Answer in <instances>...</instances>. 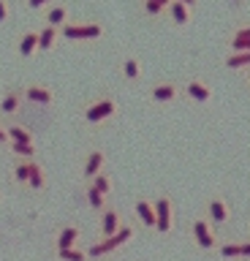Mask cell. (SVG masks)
<instances>
[{
  "label": "cell",
  "mask_w": 250,
  "mask_h": 261,
  "mask_svg": "<svg viewBox=\"0 0 250 261\" xmlns=\"http://www.w3.org/2000/svg\"><path fill=\"white\" fill-rule=\"evenodd\" d=\"M136 215L147 228H155V207H152L150 199H139L136 201Z\"/></svg>",
  "instance_id": "5bb4252c"
},
{
  "label": "cell",
  "mask_w": 250,
  "mask_h": 261,
  "mask_svg": "<svg viewBox=\"0 0 250 261\" xmlns=\"http://www.w3.org/2000/svg\"><path fill=\"white\" fill-rule=\"evenodd\" d=\"M180 3H185V6H188V8H190V6L196 8V0H180Z\"/></svg>",
  "instance_id": "e575fe53"
},
{
  "label": "cell",
  "mask_w": 250,
  "mask_h": 261,
  "mask_svg": "<svg viewBox=\"0 0 250 261\" xmlns=\"http://www.w3.org/2000/svg\"><path fill=\"white\" fill-rule=\"evenodd\" d=\"M76 240H79V228H76V226H66V228L58 234V250H60V248H74Z\"/></svg>",
  "instance_id": "44dd1931"
},
{
  "label": "cell",
  "mask_w": 250,
  "mask_h": 261,
  "mask_svg": "<svg viewBox=\"0 0 250 261\" xmlns=\"http://www.w3.org/2000/svg\"><path fill=\"white\" fill-rule=\"evenodd\" d=\"M6 130H9V142H33V134L22 125H9Z\"/></svg>",
  "instance_id": "484cf974"
},
{
  "label": "cell",
  "mask_w": 250,
  "mask_h": 261,
  "mask_svg": "<svg viewBox=\"0 0 250 261\" xmlns=\"http://www.w3.org/2000/svg\"><path fill=\"white\" fill-rule=\"evenodd\" d=\"M27 185L33 188V191H41V188L46 185V174H44V169L38 166V163L30 158V177H27Z\"/></svg>",
  "instance_id": "ffe728a7"
},
{
  "label": "cell",
  "mask_w": 250,
  "mask_h": 261,
  "mask_svg": "<svg viewBox=\"0 0 250 261\" xmlns=\"http://www.w3.org/2000/svg\"><path fill=\"white\" fill-rule=\"evenodd\" d=\"M239 253H242V258H250V240L247 242H239Z\"/></svg>",
  "instance_id": "d6a6232c"
},
{
  "label": "cell",
  "mask_w": 250,
  "mask_h": 261,
  "mask_svg": "<svg viewBox=\"0 0 250 261\" xmlns=\"http://www.w3.org/2000/svg\"><path fill=\"white\" fill-rule=\"evenodd\" d=\"M152 207H155V231L169 234L174 228V201H172V196H158V199L152 201Z\"/></svg>",
  "instance_id": "277c9868"
},
{
  "label": "cell",
  "mask_w": 250,
  "mask_h": 261,
  "mask_svg": "<svg viewBox=\"0 0 250 261\" xmlns=\"http://www.w3.org/2000/svg\"><path fill=\"white\" fill-rule=\"evenodd\" d=\"M123 76L131 79V82H136L142 76V63L136 60V57H125V60H123Z\"/></svg>",
  "instance_id": "7402d4cb"
},
{
  "label": "cell",
  "mask_w": 250,
  "mask_h": 261,
  "mask_svg": "<svg viewBox=\"0 0 250 261\" xmlns=\"http://www.w3.org/2000/svg\"><path fill=\"white\" fill-rule=\"evenodd\" d=\"M193 240L201 250H212L217 248V237H215V226L207 218H196L193 220Z\"/></svg>",
  "instance_id": "8992f818"
},
{
  "label": "cell",
  "mask_w": 250,
  "mask_h": 261,
  "mask_svg": "<svg viewBox=\"0 0 250 261\" xmlns=\"http://www.w3.org/2000/svg\"><path fill=\"white\" fill-rule=\"evenodd\" d=\"M247 76H250V65H247Z\"/></svg>",
  "instance_id": "8d00e7d4"
},
{
  "label": "cell",
  "mask_w": 250,
  "mask_h": 261,
  "mask_svg": "<svg viewBox=\"0 0 250 261\" xmlns=\"http://www.w3.org/2000/svg\"><path fill=\"white\" fill-rule=\"evenodd\" d=\"M217 253H220L223 258H242V253H239V242H226L217 248Z\"/></svg>",
  "instance_id": "f1b7e54d"
},
{
  "label": "cell",
  "mask_w": 250,
  "mask_h": 261,
  "mask_svg": "<svg viewBox=\"0 0 250 261\" xmlns=\"http://www.w3.org/2000/svg\"><path fill=\"white\" fill-rule=\"evenodd\" d=\"M58 38H60V28L46 24L44 30H38V49H41V52H49V49H54V41Z\"/></svg>",
  "instance_id": "2e32d148"
},
{
  "label": "cell",
  "mask_w": 250,
  "mask_h": 261,
  "mask_svg": "<svg viewBox=\"0 0 250 261\" xmlns=\"http://www.w3.org/2000/svg\"><path fill=\"white\" fill-rule=\"evenodd\" d=\"M22 101H25V98H22V90L14 87V90H9V93L3 95V101H0V112H3V114H17Z\"/></svg>",
  "instance_id": "4fadbf2b"
},
{
  "label": "cell",
  "mask_w": 250,
  "mask_h": 261,
  "mask_svg": "<svg viewBox=\"0 0 250 261\" xmlns=\"http://www.w3.org/2000/svg\"><path fill=\"white\" fill-rule=\"evenodd\" d=\"M229 46L234 49V52H250V24H245V28H237V30L231 33Z\"/></svg>",
  "instance_id": "7c38bea8"
},
{
  "label": "cell",
  "mask_w": 250,
  "mask_h": 261,
  "mask_svg": "<svg viewBox=\"0 0 250 261\" xmlns=\"http://www.w3.org/2000/svg\"><path fill=\"white\" fill-rule=\"evenodd\" d=\"M68 22V6H49V11H46V24H52V28H63V24Z\"/></svg>",
  "instance_id": "e0dca14e"
},
{
  "label": "cell",
  "mask_w": 250,
  "mask_h": 261,
  "mask_svg": "<svg viewBox=\"0 0 250 261\" xmlns=\"http://www.w3.org/2000/svg\"><path fill=\"white\" fill-rule=\"evenodd\" d=\"M85 193H87V201H90V207L93 210H98V212H103L106 210V196H103L98 188H95L90 179H87V188H85Z\"/></svg>",
  "instance_id": "d6986e66"
},
{
  "label": "cell",
  "mask_w": 250,
  "mask_h": 261,
  "mask_svg": "<svg viewBox=\"0 0 250 261\" xmlns=\"http://www.w3.org/2000/svg\"><path fill=\"white\" fill-rule=\"evenodd\" d=\"M229 218H231V207H229V201H226L223 196L209 199V204H207V220L209 223L223 226V223H229Z\"/></svg>",
  "instance_id": "52a82bcc"
},
{
  "label": "cell",
  "mask_w": 250,
  "mask_h": 261,
  "mask_svg": "<svg viewBox=\"0 0 250 261\" xmlns=\"http://www.w3.org/2000/svg\"><path fill=\"white\" fill-rule=\"evenodd\" d=\"M9 147H11V152L17 155V158H33L36 155L33 142H9Z\"/></svg>",
  "instance_id": "cb8c5ba5"
},
{
  "label": "cell",
  "mask_w": 250,
  "mask_h": 261,
  "mask_svg": "<svg viewBox=\"0 0 250 261\" xmlns=\"http://www.w3.org/2000/svg\"><path fill=\"white\" fill-rule=\"evenodd\" d=\"M182 93L196 103H209L212 101V87H209L207 82H201V79H190L188 85L182 87Z\"/></svg>",
  "instance_id": "9c48e42d"
},
{
  "label": "cell",
  "mask_w": 250,
  "mask_h": 261,
  "mask_svg": "<svg viewBox=\"0 0 250 261\" xmlns=\"http://www.w3.org/2000/svg\"><path fill=\"white\" fill-rule=\"evenodd\" d=\"M22 98L30 103H38V106H52L54 103V90L46 87V85H27L22 90Z\"/></svg>",
  "instance_id": "ba28073f"
},
{
  "label": "cell",
  "mask_w": 250,
  "mask_h": 261,
  "mask_svg": "<svg viewBox=\"0 0 250 261\" xmlns=\"http://www.w3.org/2000/svg\"><path fill=\"white\" fill-rule=\"evenodd\" d=\"M9 14H11L9 0H0V22H6V19H9Z\"/></svg>",
  "instance_id": "4dcf8cb0"
},
{
  "label": "cell",
  "mask_w": 250,
  "mask_h": 261,
  "mask_svg": "<svg viewBox=\"0 0 250 261\" xmlns=\"http://www.w3.org/2000/svg\"><path fill=\"white\" fill-rule=\"evenodd\" d=\"M182 95V87L177 85V82H172V79H163V82H155V85L150 87V101L152 103H172V101H177V98Z\"/></svg>",
  "instance_id": "5b68a950"
},
{
  "label": "cell",
  "mask_w": 250,
  "mask_h": 261,
  "mask_svg": "<svg viewBox=\"0 0 250 261\" xmlns=\"http://www.w3.org/2000/svg\"><path fill=\"white\" fill-rule=\"evenodd\" d=\"M115 114H117V101L109 98V95L95 98L93 103L85 106V122H90V125H98V122H103V120H112Z\"/></svg>",
  "instance_id": "7a4b0ae2"
},
{
  "label": "cell",
  "mask_w": 250,
  "mask_h": 261,
  "mask_svg": "<svg viewBox=\"0 0 250 261\" xmlns=\"http://www.w3.org/2000/svg\"><path fill=\"white\" fill-rule=\"evenodd\" d=\"M133 226H120L112 237H103V242H95L90 250H85L87 253V258H101V256H106V253H112V250H117L120 245H125V242H131L133 240Z\"/></svg>",
  "instance_id": "6da1fadb"
},
{
  "label": "cell",
  "mask_w": 250,
  "mask_h": 261,
  "mask_svg": "<svg viewBox=\"0 0 250 261\" xmlns=\"http://www.w3.org/2000/svg\"><path fill=\"white\" fill-rule=\"evenodd\" d=\"M144 11H147L150 16H158V14H163V11H166V6H163V3H158V0H144Z\"/></svg>",
  "instance_id": "f546056e"
},
{
  "label": "cell",
  "mask_w": 250,
  "mask_h": 261,
  "mask_svg": "<svg viewBox=\"0 0 250 261\" xmlns=\"http://www.w3.org/2000/svg\"><path fill=\"white\" fill-rule=\"evenodd\" d=\"M27 177H30V158H22L17 166H14V179H17V182H27Z\"/></svg>",
  "instance_id": "83f0119b"
},
{
  "label": "cell",
  "mask_w": 250,
  "mask_h": 261,
  "mask_svg": "<svg viewBox=\"0 0 250 261\" xmlns=\"http://www.w3.org/2000/svg\"><path fill=\"white\" fill-rule=\"evenodd\" d=\"M0 144H9V130L0 125Z\"/></svg>",
  "instance_id": "836d02e7"
},
{
  "label": "cell",
  "mask_w": 250,
  "mask_h": 261,
  "mask_svg": "<svg viewBox=\"0 0 250 261\" xmlns=\"http://www.w3.org/2000/svg\"><path fill=\"white\" fill-rule=\"evenodd\" d=\"M90 182H93L95 188H98V191H101L103 196H109V193H112V188H115V185H112V177H109V174H103V171H98V174H95V177L90 179Z\"/></svg>",
  "instance_id": "4316f807"
},
{
  "label": "cell",
  "mask_w": 250,
  "mask_h": 261,
  "mask_svg": "<svg viewBox=\"0 0 250 261\" xmlns=\"http://www.w3.org/2000/svg\"><path fill=\"white\" fill-rule=\"evenodd\" d=\"M120 226H123L120 212L117 210H103V215H101V237H112Z\"/></svg>",
  "instance_id": "8fae6325"
},
{
  "label": "cell",
  "mask_w": 250,
  "mask_h": 261,
  "mask_svg": "<svg viewBox=\"0 0 250 261\" xmlns=\"http://www.w3.org/2000/svg\"><path fill=\"white\" fill-rule=\"evenodd\" d=\"M158 3H163V6H169V3H172V0H158Z\"/></svg>",
  "instance_id": "d590c367"
},
{
  "label": "cell",
  "mask_w": 250,
  "mask_h": 261,
  "mask_svg": "<svg viewBox=\"0 0 250 261\" xmlns=\"http://www.w3.org/2000/svg\"><path fill=\"white\" fill-rule=\"evenodd\" d=\"M226 65L234 68V71L247 68V65H250V52H231L229 57H226Z\"/></svg>",
  "instance_id": "603a6c76"
},
{
  "label": "cell",
  "mask_w": 250,
  "mask_h": 261,
  "mask_svg": "<svg viewBox=\"0 0 250 261\" xmlns=\"http://www.w3.org/2000/svg\"><path fill=\"white\" fill-rule=\"evenodd\" d=\"M60 36L68 38V41H95L103 36V28L98 22H85V24H74V22H66L60 28Z\"/></svg>",
  "instance_id": "3957f363"
},
{
  "label": "cell",
  "mask_w": 250,
  "mask_h": 261,
  "mask_svg": "<svg viewBox=\"0 0 250 261\" xmlns=\"http://www.w3.org/2000/svg\"><path fill=\"white\" fill-rule=\"evenodd\" d=\"M38 52V33L36 30H27L25 36L19 38V55L22 57H30Z\"/></svg>",
  "instance_id": "ac0fdd59"
},
{
  "label": "cell",
  "mask_w": 250,
  "mask_h": 261,
  "mask_svg": "<svg viewBox=\"0 0 250 261\" xmlns=\"http://www.w3.org/2000/svg\"><path fill=\"white\" fill-rule=\"evenodd\" d=\"M27 6L33 8V11H38V8H46V6H52V0H27Z\"/></svg>",
  "instance_id": "1f68e13d"
},
{
  "label": "cell",
  "mask_w": 250,
  "mask_h": 261,
  "mask_svg": "<svg viewBox=\"0 0 250 261\" xmlns=\"http://www.w3.org/2000/svg\"><path fill=\"white\" fill-rule=\"evenodd\" d=\"M103 166H106V155L101 150H90V155H87V161H85V169H82L85 179H93L98 171H103Z\"/></svg>",
  "instance_id": "30bf717a"
},
{
  "label": "cell",
  "mask_w": 250,
  "mask_h": 261,
  "mask_svg": "<svg viewBox=\"0 0 250 261\" xmlns=\"http://www.w3.org/2000/svg\"><path fill=\"white\" fill-rule=\"evenodd\" d=\"M0 199H3V196H0Z\"/></svg>",
  "instance_id": "74e56055"
},
{
  "label": "cell",
  "mask_w": 250,
  "mask_h": 261,
  "mask_svg": "<svg viewBox=\"0 0 250 261\" xmlns=\"http://www.w3.org/2000/svg\"><path fill=\"white\" fill-rule=\"evenodd\" d=\"M166 11H169L174 24H188L190 22V8L185 3H180V0H172V3L166 6Z\"/></svg>",
  "instance_id": "9a60e30c"
},
{
  "label": "cell",
  "mask_w": 250,
  "mask_h": 261,
  "mask_svg": "<svg viewBox=\"0 0 250 261\" xmlns=\"http://www.w3.org/2000/svg\"><path fill=\"white\" fill-rule=\"evenodd\" d=\"M58 258L60 261H87V253L79 250L76 245H74V248H60L58 250Z\"/></svg>",
  "instance_id": "d4e9b609"
}]
</instances>
